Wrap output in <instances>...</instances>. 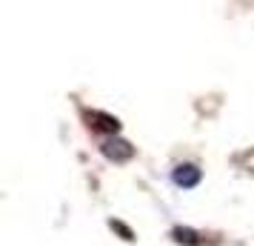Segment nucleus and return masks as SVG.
I'll list each match as a JSON object with an SVG mask.
<instances>
[{
  "label": "nucleus",
  "instance_id": "7ed1b4c3",
  "mask_svg": "<svg viewBox=\"0 0 254 246\" xmlns=\"http://www.w3.org/2000/svg\"><path fill=\"white\" fill-rule=\"evenodd\" d=\"M89 126L94 132H106V135H117L120 132V120L115 115H109V112H89Z\"/></svg>",
  "mask_w": 254,
  "mask_h": 246
},
{
  "label": "nucleus",
  "instance_id": "39448f33",
  "mask_svg": "<svg viewBox=\"0 0 254 246\" xmlns=\"http://www.w3.org/2000/svg\"><path fill=\"white\" fill-rule=\"evenodd\" d=\"M109 226H112V229H115V232L120 235V238H123V241H128V244L134 241V232H131V229H128V226H126L123 221H115V218H112V221H109Z\"/></svg>",
  "mask_w": 254,
  "mask_h": 246
},
{
  "label": "nucleus",
  "instance_id": "f03ea898",
  "mask_svg": "<svg viewBox=\"0 0 254 246\" xmlns=\"http://www.w3.org/2000/svg\"><path fill=\"white\" fill-rule=\"evenodd\" d=\"M174 183L180 189H194L197 183H200V177H203V172L197 169L194 164H180L177 169H174Z\"/></svg>",
  "mask_w": 254,
  "mask_h": 246
},
{
  "label": "nucleus",
  "instance_id": "f257e3e1",
  "mask_svg": "<svg viewBox=\"0 0 254 246\" xmlns=\"http://www.w3.org/2000/svg\"><path fill=\"white\" fill-rule=\"evenodd\" d=\"M100 152H103L109 161H115V164H126V161H131V158H134V146L115 135V138H109V141L100 146Z\"/></svg>",
  "mask_w": 254,
  "mask_h": 246
},
{
  "label": "nucleus",
  "instance_id": "20e7f679",
  "mask_svg": "<svg viewBox=\"0 0 254 246\" xmlns=\"http://www.w3.org/2000/svg\"><path fill=\"white\" fill-rule=\"evenodd\" d=\"M174 244H183V246H200V235L194 229H189V226H177L172 232Z\"/></svg>",
  "mask_w": 254,
  "mask_h": 246
}]
</instances>
